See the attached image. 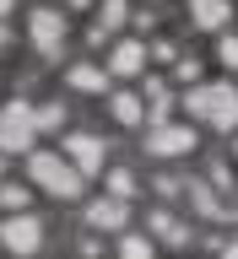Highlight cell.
I'll list each match as a JSON object with an SVG mask.
<instances>
[{
    "instance_id": "22",
    "label": "cell",
    "mask_w": 238,
    "mask_h": 259,
    "mask_svg": "<svg viewBox=\"0 0 238 259\" xmlns=\"http://www.w3.org/2000/svg\"><path fill=\"white\" fill-rule=\"evenodd\" d=\"M6 11H11V0H0V16H6Z\"/></svg>"
},
{
    "instance_id": "18",
    "label": "cell",
    "mask_w": 238,
    "mask_h": 259,
    "mask_svg": "<svg viewBox=\"0 0 238 259\" xmlns=\"http://www.w3.org/2000/svg\"><path fill=\"white\" fill-rule=\"evenodd\" d=\"M119 254H130V259H146V254H152V243H146V238H119Z\"/></svg>"
},
{
    "instance_id": "15",
    "label": "cell",
    "mask_w": 238,
    "mask_h": 259,
    "mask_svg": "<svg viewBox=\"0 0 238 259\" xmlns=\"http://www.w3.org/2000/svg\"><path fill=\"white\" fill-rule=\"evenodd\" d=\"M125 0H103V32H109V27H119V22H125Z\"/></svg>"
},
{
    "instance_id": "2",
    "label": "cell",
    "mask_w": 238,
    "mask_h": 259,
    "mask_svg": "<svg viewBox=\"0 0 238 259\" xmlns=\"http://www.w3.org/2000/svg\"><path fill=\"white\" fill-rule=\"evenodd\" d=\"M27 173H32V184H38V189L60 194V200H76V194H81V173H76L65 157H54V151H32Z\"/></svg>"
},
{
    "instance_id": "7",
    "label": "cell",
    "mask_w": 238,
    "mask_h": 259,
    "mask_svg": "<svg viewBox=\"0 0 238 259\" xmlns=\"http://www.w3.org/2000/svg\"><path fill=\"white\" fill-rule=\"evenodd\" d=\"M32 44L44 49V54H54V49H60V38H65V16L60 11H32Z\"/></svg>"
},
{
    "instance_id": "4",
    "label": "cell",
    "mask_w": 238,
    "mask_h": 259,
    "mask_svg": "<svg viewBox=\"0 0 238 259\" xmlns=\"http://www.w3.org/2000/svg\"><path fill=\"white\" fill-rule=\"evenodd\" d=\"M195 146V130H184V124H152V135H146V151L152 157H179V151H190Z\"/></svg>"
},
{
    "instance_id": "25",
    "label": "cell",
    "mask_w": 238,
    "mask_h": 259,
    "mask_svg": "<svg viewBox=\"0 0 238 259\" xmlns=\"http://www.w3.org/2000/svg\"><path fill=\"white\" fill-rule=\"evenodd\" d=\"M0 173H6V167H0Z\"/></svg>"
},
{
    "instance_id": "8",
    "label": "cell",
    "mask_w": 238,
    "mask_h": 259,
    "mask_svg": "<svg viewBox=\"0 0 238 259\" xmlns=\"http://www.w3.org/2000/svg\"><path fill=\"white\" fill-rule=\"evenodd\" d=\"M87 222H92V227H109V232H119V227L130 222V210H125V200H92V205H87Z\"/></svg>"
},
{
    "instance_id": "13",
    "label": "cell",
    "mask_w": 238,
    "mask_h": 259,
    "mask_svg": "<svg viewBox=\"0 0 238 259\" xmlns=\"http://www.w3.org/2000/svg\"><path fill=\"white\" fill-rule=\"evenodd\" d=\"M109 108H114V119H119V124H141V103H135L130 92H119Z\"/></svg>"
},
{
    "instance_id": "16",
    "label": "cell",
    "mask_w": 238,
    "mask_h": 259,
    "mask_svg": "<svg viewBox=\"0 0 238 259\" xmlns=\"http://www.w3.org/2000/svg\"><path fill=\"white\" fill-rule=\"evenodd\" d=\"M152 227H157V232H162V238H168V243H184V227H179V222H168L162 210H157V216H152Z\"/></svg>"
},
{
    "instance_id": "20",
    "label": "cell",
    "mask_w": 238,
    "mask_h": 259,
    "mask_svg": "<svg viewBox=\"0 0 238 259\" xmlns=\"http://www.w3.org/2000/svg\"><path fill=\"white\" fill-rule=\"evenodd\" d=\"M222 60H227V65H238V38H227V44H222Z\"/></svg>"
},
{
    "instance_id": "17",
    "label": "cell",
    "mask_w": 238,
    "mask_h": 259,
    "mask_svg": "<svg viewBox=\"0 0 238 259\" xmlns=\"http://www.w3.org/2000/svg\"><path fill=\"white\" fill-rule=\"evenodd\" d=\"M0 205L22 210V205H27V189H22V184H6V189H0Z\"/></svg>"
},
{
    "instance_id": "12",
    "label": "cell",
    "mask_w": 238,
    "mask_h": 259,
    "mask_svg": "<svg viewBox=\"0 0 238 259\" xmlns=\"http://www.w3.org/2000/svg\"><path fill=\"white\" fill-rule=\"evenodd\" d=\"M71 87H81V92H103L109 81H103V70H92V65H76V70H71Z\"/></svg>"
},
{
    "instance_id": "5",
    "label": "cell",
    "mask_w": 238,
    "mask_h": 259,
    "mask_svg": "<svg viewBox=\"0 0 238 259\" xmlns=\"http://www.w3.org/2000/svg\"><path fill=\"white\" fill-rule=\"evenodd\" d=\"M65 151H71V162H76L81 178L103 167V141H97V135H65Z\"/></svg>"
},
{
    "instance_id": "1",
    "label": "cell",
    "mask_w": 238,
    "mask_h": 259,
    "mask_svg": "<svg viewBox=\"0 0 238 259\" xmlns=\"http://www.w3.org/2000/svg\"><path fill=\"white\" fill-rule=\"evenodd\" d=\"M184 103H190V113L206 119L211 130H238V87H227V81H217V87H195Z\"/></svg>"
},
{
    "instance_id": "6",
    "label": "cell",
    "mask_w": 238,
    "mask_h": 259,
    "mask_svg": "<svg viewBox=\"0 0 238 259\" xmlns=\"http://www.w3.org/2000/svg\"><path fill=\"white\" fill-rule=\"evenodd\" d=\"M0 238H6V248H11V254H32V248L44 243V232H38V222H32V216H11Z\"/></svg>"
},
{
    "instance_id": "9",
    "label": "cell",
    "mask_w": 238,
    "mask_h": 259,
    "mask_svg": "<svg viewBox=\"0 0 238 259\" xmlns=\"http://www.w3.org/2000/svg\"><path fill=\"white\" fill-rule=\"evenodd\" d=\"M141 65H146V49L141 44H119V49H114V60H109V70H114V76H135Z\"/></svg>"
},
{
    "instance_id": "19",
    "label": "cell",
    "mask_w": 238,
    "mask_h": 259,
    "mask_svg": "<svg viewBox=\"0 0 238 259\" xmlns=\"http://www.w3.org/2000/svg\"><path fill=\"white\" fill-rule=\"evenodd\" d=\"M109 189H114V194H119V200H125V194H130V189H135V178H130V173H109Z\"/></svg>"
},
{
    "instance_id": "11",
    "label": "cell",
    "mask_w": 238,
    "mask_h": 259,
    "mask_svg": "<svg viewBox=\"0 0 238 259\" xmlns=\"http://www.w3.org/2000/svg\"><path fill=\"white\" fill-rule=\"evenodd\" d=\"M190 200H195V210H200V216H211V222H227V210L217 205V194H211L206 184H190Z\"/></svg>"
},
{
    "instance_id": "23",
    "label": "cell",
    "mask_w": 238,
    "mask_h": 259,
    "mask_svg": "<svg viewBox=\"0 0 238 259\" xmlns=\"http://www.w3.org/2000/svg\"><path fill=\"white\" fill-rule=\"evenodd\" d=\"M0 44H6V27H0Z\"/></svg>"
},
{
    "instance_id": "3",
    "label": "cell",
    "mask_w": 238,
    "mask_h": 259,
    "mask_svg": "<svg viewBox=\"0 0 238 259\" xmlns=\"http://www.w3.org/2000/svg\"><path fill=\"white\" fill-rule=\"evenodd\" d=\"M38 124H32V108L27 103H6L0 108V151H27Z\"/></svg>"
},
{
    "instance_id": "10",
    "label": "cell",
    "mask_w": 238,
    "mask_h": 259,
    "mask_svg": "<svg viewBox=\"0 0 238 259\" xmlns=\"http://www.w3.org/2000/svg\"><path fill=\"white\" fill-rule=\"evenodd\" d=\"M190 16H195V27H222L227 0H190Z\"/></svg>"
},
{
    "instance_id": "24",
    "label": "cell",
    "mask_w": 238,
    "mask_h": 259,
    "mask_svg": "<svg viewBox=\"0 0 238 259\" xmlns=\"http://www.w3.org/2000/svg\"><path fill=\"white\" fill-rule=\"evenodd\" d=\"M233 259H238V243H233Z\"/></svg>"
},
{
    "instance_id": "14",
    "label": "cell",
    "mask_w": 238,
    "mask_h": 259,
    "mask_svg": "<svg viewBox=\"0 0 238 259\" xmlns=\"http://www.w3.org/2000/svg\"><path fill=\"white\" fill-rule=\"evenodd\" d=\"M32 124H38V130H60V124H65V108H60V103H49V108H32Z\"/></svg>"
},
{
    "instance_id": "21",
    "label": "cell",
    "mask_w": 238,
    "mask_h": 259,
    "mask_svg": "<svg viewBox=\"0 0 238 259\" xmlns=\"http://www.w3.org/2000/svg\"><path fill=\"white\" fill-rule=\"evenodd\" d=\"M65 6H71V11H81V6H87V0H65Z\"/></svg>"
}]
</instances>
